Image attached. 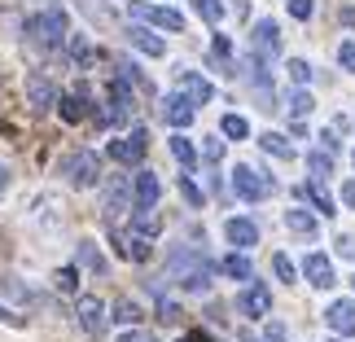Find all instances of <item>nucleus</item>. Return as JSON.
<instances>
[{"label": "nucleus", "mask_w": 355, "mask_h": 342, "mask_svg": "<svg viewBox=\"0 0 355 342\" xmlns=\"http://www.w3.org/2000/svg\"><path fill=\"white\" fill-rule=\"evenodd\" d=\"M167 277L180 285V290H189V294H207V290H211V264H207L198 250H189V246L171 250V259H167Z\"/></svg>", "instance_id": "obj_1"}, {"label": "nucleus", "mask_w": 355, "mask_h": 342, "mask_svg": "<svg viewBox=\"0 0 355 342\" xmlns=\"http://www.w3.org/2000/svg\"><path fill=\"white\" fill-rule=\"evenodd\" d=\"M26 40H31V44H40L44 53L66 49V40H71V18H66V9L31 13V18H26Z\"/></svg>", "instance_id": "obj_2"}, {"label": "nucleus", "mask_w": 355, "mask_h": 342, "mask_svg": "<svg viewBox=\"0 0 355 342\" xmlns=\"http://www.w3.org/2000/svg\"><path fill=\"white\" fill-rule=\"evenodd\" d=\"M62 176L71 189H97L101 185V158L92 149H75V154L62 158Z\"/></svg>", "instance_id": "obj_3"}, {"label": "nucleus", "mask_w": 355, "mask_h": 342, "mask_svg": "<svg viewBox=\"0 0 355 342\" xmlns=\"http://www.w3.org/2000/svg\"><path fill=\"white\" fill-rule=\"evenodd\" d=\"M228 185H233V194H237L241 202H250V207H254V202H263V198L272 194V189H277V180H268V176H259L254 167H237V171H233V180H228Z\"/></svg>", "instance_id": "obj_4"}, {"label": "nucleus", "mask_w": 355, "mask_h": 342, "mask_svg": "<svg viewBox=\"0 0 355 342\" xmlns=\"http://www.w3.org/2000/svg\"><path fill=\"white\" fill-rule=\"evenodd\" d=\"M250 53L259 62H272L281 53V26L272 22V18H259L254 22V31H250Z\"/></svg>", "instance_id": "obj_5"}, {"label": "nucleus", "mask_w": 355, "mask_h": 342, "mask_svg": "<svg viewBox=\"0 0 355 342\" xmlns=\"http://www.w3.org/2000/svg\"><path fill=\"white\" fill-rule=\"evenodd\" d=\"M75 316H79V330H84L88 338H101L105 334V325H110V307L101 303V298H79V307H75Z\"/></svg>", "instance_id": "obj_6"}, {"label": "nucleus", "mask_w": 355, "mask_h": 342, "mask_svg": "<svg viewBox=\"0 0 355 342\" xmlns=\"http://www.w3.org/2000/svg\"><path fill=\"white\" fill-rule=\"evenodd\" d=\"M132 18L158 26V31H167V35H180L184 31V18L175 9H167V5H132Z\"/></svg>", "instance_id": "obj_7"}, {"label": "nucleus", "mask_w": 355, "mask_h": 342, "mask_svg": "<svg viewBox=\"0 0 355 342\" xmlns=\"http://www.w3.org/2000/svg\"><path fill=\"white\" fill-rule=\"evenodd\" d=\"M237 311H241L245 320H263L268 311H272V290H268V285H259V281H250L241 290V298H237Z\"/></svg>", "instance_id": "obj_8"}, {"label": "nucleus", "mask_w": 355, "mask_h": 342, "mask_svg": "<svg viewBox=\"0 0 355 342\" xmlns=\"http://www.w3.org/2000/svg\"><path fill=\"white\" fill-rule=\"evenodd\" d=\"M158 194H162V185H158V176L141 167L136 171V180H132V202H136V211H154L158 207Z\"/></svg>", "instance_id": "obj_9"}, {"label": "nucleus", "mask_w": 355, "mask_h": 342, "mask_svg": "<svg viewBox=\"0 0 355 342\" xmlns=\"http://www.w3.org/2000/svg\"><path fill=\"white\" fill-rule=\"evenodd\" d=\"M303 277L316 285V290H334V281H338L334 259H329V255H320V250H311V255L303 259Z\"/></svg>", "instance_id": "obj_10"}, {"label": "nucleus", "mask_w": 355, "mask_h": 342, "mask_svg": "<svg viewBox=\"0 0 355 342\" xmlns=\"http://www.w3.org/2000/svg\"><path fill=\"white\" fill-rule=\"evenodd\" d=\"M193 114H198V105L189 101L180 88L167 92V101H162V119H167L171 128H189V123H193Z\"/></svg>", "instance_id": "obj_11"}, {"label": "nucleus", "mask_w": 355, "mask_h": 342, "mask_svg": "<svg viewBox=\"0 0 355 342\" xmlns=\"http://www.w3.org/2000/svg\"><path fill=\"white\" fill-rule=\"evenodd\" d=\"M324 320H329V330L338 338H355V303H351V298L329 303V307H324Z\"/></svg>", "instance_id": "obj_12"}, {"label": "nucleus", "mask_w": 355, "mask_h": 342, "mask_svg": "<svg viewBox=\"0 0 355 342\" xmlns=\"http://www.w3.org/2000/svg\"><path fill=\"white\" fill-rule=\"evenodd\" d=\"M141 154H145V128H136L132 136H119V141H110V158L123 162V167L141 162Z\"/></svg>", "instance_id": "obj_13"}, {"label": "nucleus", "mask_w": 355, "mask_h": 342, "mask_svg": "<svg viewBox=\"0 0 355 342\" xmlns=\"http://www.w3.org/2000/svg\"><path fill=\"white\" fill-rule=\"evenodd\" d=\"M175 79H180V92H184V97L193 101V105H207V101H215V84H211L207 75L180 71V75H175Z\"/></svg>", "instance_id": "obj_14"}, {"label": "nucleus", "mask_w": 355, "mask_h": 342, "mask_svg": "<svg viewBox=\"0 0 355 342\" xmlns=\"http://www.w3.org/2000/svg\"><path fill=\"white\" fill-rule=\"evenodd\" d=\"M26 101H31V114H49L53 101H58V92H53V84L44 75H31L26 79Z\"/></svg>", "instance_id": "obj_15"}, {"label": "nucleus", "mask_w": 355, "mask_h": 342, "mask_svg": "<svg viewBox=\"0 0 355 342\" xmlns=\"http://www.w3.org/2000/svg\"><path fill=\"white\" fill-rule=\"evenodd\" d=\"M224 237L233 241V250H250V246L259 241V224L245 220V215H233V220L224 224Z\"/></svg>", "instance_id": "obj_16"}, {"label": "nucleus", "mask_w": 355, "mask_h": 342, "mask_svg": "<svg viewBox=\"0 0 355 342\" xmlns=\"http://www.w3.org/2000/svg\"><path fill=\"white\" fill-rule=\"evenodd\" d=\"M128 194H132V185L128 180H110L105 185V220H119L123 211H136V202H128Z\"/></svg>", "instance_id": "obj_17"}, {"label": "nucleus", "mask_w": 355, "mask_h": 342, "mask_svg": "<svg viewBox=\"0 0 355 342\" xmlns=\"http://www.w3.org/2000/svg\"><path fill=\"white\" fill-rule=\"evenodd\" d=\"M298 198L311 202V207H316V215H334V211H338V202L329 198V189H324L320 180H303V185H298Z\"/></svg>", "instance_id": "obj_18"}, {"label": "nucleus", "mask_w": 355, "mask_h": 342, "mask_svg": "<svg viewBox=\"0 0 355 342\" xmlns=\"http://www.w3.org/2000/svg\"><path fill=\"white\" fill-rule=\"evenodd\" d=\"M128 44L141 49L145 58H162V53H167V40L154 35V31H145V26H132V31H128Z\"/></svg>", "instance_id": "obj_19"}, {"label": "nucleus", "mask_w": 355, "mask_h": 342, "mask_svg": "<svg viewBox=\"0 0 355 342\" xmlns=\"http://www.w3.org/2000/svg\"><path fill=\"white\" fill-rule=\"evenodd\" d=\"M285 228L298 232V237H316V232H320V220H316V211L290 207V211H285Z\"/></svg>", "instance_id": "obj_20"}, {"label": "nucleus", "mask_w": 355, "mask_h": 342, "mask_svg": "<svg viewBox=\"0 0 355 342\" xmlns=\"http://www.w3.org/2000/svg\"><path fill=\"white\" fill-rule=\"evenodd\" d=\"M58 110H62V119H66V123H79V119L92 110V105H88L84 92H62V97H58Z\"/></svg>", "instance_id": "obj_21"}, {"label": "nucleus", "mask_w": 355, "mask_h": 342, "mask_svg": "<svg viewBox=\"0 0 355 342\" xmlns=\"http://www.w3.org/2000/svg\"><path fill=\"white\" fill-rule=\"evenodd\" d=\"M79 264H84L88 272H97V277H105V268H110V264H105V255H101V246L92 241V237L79 241Z\"/></svg>", "instance_id": "obj_22"}, {"label": "nucleus", "mask_w": 355, "mask_h": 342, "mask_svg": "<svg viewBox=\"0 0 355 342\" xmlns=\"http://www.w3.org/2000/svg\"><path fill=\"white\" fill-rule=\"evenodd\" d=\"M119 255L132 259V264H141V259H149V237H145V232H128V237H119Z\"/></svg>", "instance_id": "obj_23"}, {"label": "nucleus", "mask_w": 355, "mask_h": 342, "mask_svg": "<svg viewBox=\"0 0 355 342\" xmlns=\"http://www.w3.org/2000/svg\"><path fill=\"white\" fill-rule=\"evenodd\" d=\"M259 145H263V154H268V158H281V162H290V158H294V145H290V136H281V132H268V136H259Z\"/></svg>", "instance_id": "obj_24"}, {"label": "nucleus", "mask_w": 355, "mask_h": 342, "mask_svg": "<svg viewBox=\"0 0 355 342\" xmlns=\"http://www.w3.org/2000/svg\"><path fill=\"white\" fill-rule=\"evenodd\" d=\"M233 281H250L254 277V268H250V259H245V250H233V255H224V264H220Z\"/></svg>", "instance_id": "obj_25"}, {"label": "nucleus", "mask_w": 355, "mask_h": 342, "mask_svg": "<svg viewBox=\"0 0 355 342\" xmlns=\"http://www.w3.org/2000/svg\"><path fill=\"white\" fill-rule=\"evenodd\" d=\"M307 171H311V180H329V176H334V158L329 154H324V149H311V154H307Z\"/></svg>", "instance_id": "obj_26"}, {"label": "nucleus", "mask_w": 355, "mask_h": 342, "mask_svg": "<svg viewBox=\"0 0 355 342\" xmlns=\"http://www.w3.org/2000/svg\"><path fill=\"white\" fill-rule=\"evenodd\" d=\"M189 5H193V13L202 22H211V26L224 22V0H189Z\"/></svg>", "instance_id": "obj_27"}, {"label": "nucleus", "mask_w": 355, "mask_h": 342, "mask_svg": "<svg viewBox=\"0 0 355 342\" xmlns=\"http://www.w3.org/2000/svg\"><path fill=\"white\" fill-rule=\"evenodd\" d=\"M171 154L180 158V167H184V171H193V167H198V149H193V141H189V136H171Z\"/></svg>", "instance_id": "obj_28"}, {"label": "nucleus", "mask_w": 355, "mask_h": 342, "mask_svg": "<svg viewBox=\"0 0 355 342\" xmlns=\"http://www.w3.org/2000/svg\"><path fill=\"white\" fill-rule=\"evenodd\" d=\"M285 110H290L294 119H303V114L316 110V101H311V92H307V88H294L290 97H285Z\"/></svg>", "instance_id": "obj_29"}, {"label": "nucleus", "mask_w": 355, "mask_h": 342, "mask_svg": "<svg viewBox=\"0 0 355 342\" xmlns=\"http://www.w3.org/2000/svg\"><path fill=\"white\" fill-rule=\"evenodd\" d=\"M220 132L228 136V141H245V136H250V119H245V114H224Z\"/></svg>", "instance_id": "obj_30"}, {"label": "nucleus", "mask_w": 355, "mask_h": 342, "mask_svg": "<svg viewBox=\"0 0 355 342\" xmlns=\"http://www.w3.org/2000/svg\"><path fill=\"white\" fill-rule=\"evenodd\" d=\"M66 49H71L75 66H88V62H92V44H88V35H84V31H71V40H66Z\"/></svg>", "instance_id": "obj_31"}, {"label": "nucleus", "mask_w": 355, "mask_h": 342, "mask_svg": "<svg viewBox=\"0 0 355 342\" xmlns=\"http://www.w3.org/2000/svg\"><path fill=\"white\" fill-rule=\"evenodd\" d=\"M110 320H119V325H136V320H141V303H132V298H119L114 311H110Z\"/></svg>", "instance_id": "obj_32"}, {"label": "nucleus", "mask_w": 355, "mask_h": 342, "mask_svg": "<svg viewBox=\"0 0 355 342\" xmlns=\"http://www.w3.org/2000/svg\"><path fill=\"white\" fill-rule=\"evenodd\" d=\"M132 224H136V232H145V237H158V215L154 211H132Z\"/></svg>", "instance_id": "obj_33"}, {"label": "nucleus", "mask_w": 355, "mask_h": 342, "mask_svg": "<svg viewBox=\"0 0 355 342\" xmlns=\"http://www.w3.org/2000/svg\"><path fill=\"white\" fill-rule=\"evenodd\" d=\"M272 272H277V281H281V285H294V281H298V272H294V264H290V255H272Z\"/></svg>", "instance_id": "obj_34"}, {"label": "nucleus", "mask_w": 355, "mask_h": 342, "mask_svg": "<svg viewBox=\"0 0 355 342\" xmlns=\"http://www.w3.org/2000/svg\"><path fill=\"white\" fill-rule=\"evenodd\" d=\"M53 285H58L62 294H75V290H79V268H58V277H53Z\"/></svg>", "instance_id": "obj_35"}, {"label": "nucleus", "mask_w": 355, "mask_h": 342, "mask_svg": "<svg viewBox=\"0 0 355 342\" xmlns=\"http://www.w3.org/2000/svg\"><path fill=\"white\" fill-rule=\"evenodd\" d=\"M311 75H316V71H311V62H303V58H294V62H290V79H294V88H307V84H311Z\"/></svg>", "instance_id": "obj_36"}, {"label": "nucleus", "mask_w": 355, "mask_h": 342, "mask_svg": "<svg viewBox=\"0 0 355 342\" xmlns=\"http://www.w3.org/2000/svg\"><path fill=\"white\" fill-rule=\"evenodd\" d=\"M338 66H343L347 75H355V40H343V44H338Z\"/></svg>", "instance_id": "obj_37"}, {"label": "nucleus", "mask_w": 355, "mask_h": 342, "mask_svg": "<svg viewBox=\"0 0 355 342\" xmlns=\"http://www.w3.org/2000/svg\"><path fill=\"white\" fill-rule=\"evenodd\" d=\"M202 158H207V162H220L224 158V136H207V141H202Z\"/></svg>", "instance_id": "obj_38"}, {"label": "nucleus", "mask_w": 355, "mask_h": 342, "mask_svg": "<svg viewBox=\"0 0 355 342\" xmlns=\"http://www.w3.org/2000/svg\"><path fill=\"white\" fill-rule=\"evenodd\" d=\"M311 13H316V0H290V18H298V22H307Z\"/></svg>", "instance_id": "obj_39"}, {"label": "nucleus", "mask_w": 355, "mask_h": 342, "mask_svg": "<svg viewBox=\"0 0 355 342\" xmlns=\"http://www.w3.org/2000/svg\"><path fill=\"white\" fill-rule=\"evenodd\" d=\"M180 194H184V202H189V207H202V189H198L193 180H189V176L180 180Z\"/></svg>", "instance_id": "obj_40"}, {"label": "nucleus", "mask_w": 355, "mask_h": 342, "mask_svg": "<svg viewBox=\"0 0 355 342\" xmlns=\"http://www.w3.org/2000/svg\"><path fill=\"white\" fill-rule=\"evenodd\" d=\"M263 342H285V325H281V320H272L268 330H263Z\"/></svg>", "instance_id": "obj_41"}, {"label": "nucleus", "mask_w": 355, "mask_h": 342, "mask_svg": "<svg viewBox=\"0 0 355 342\" xmlns=\"http://www.w3.org/2000/svg\"><path fill=\"white\" fill-rule=\"evenodd\" d=\"M320 145H324V154H334V149H338V145H343V141H338V132L329 128V132H320Z\"/></svg>", "instance_id": "obj_42"}, {"label": "nucleus", "mask_w": 355, "mask_h": 342, "mask_svg": "<svg viewBox=\"0 0 355 342\" xmlns=\"http://www.w3.org/2000/svg\"><path fill=\"white\" fill-rule=\"evenodd\" d=\"M119 342H158V338H149V334H141V330H136V325H132V330H128V334H123Z\"/></svg>", "instance_id": "obj_43"}, {"label": "nucleus", "mask_w": 355, "mask_h": 342, "mask_svg": "<svg viewBox=\"0 0 355 342\" xmlns=\"http://www.w3.org/2000/svg\"><path fill=\"white\" fill-rule=\"evenodd\" d=\"M343 202L355 211V180H343Z\"/></svg>", "instance_id": "obj_44"}, {"label": "nucleus", "mask_w": 355, "mask_h": 342, "mask_svg": "<svg viewBox=\"0 0 355 342\" xmlns=\"http://www.w3.org/2000/svg\"><path fill=\"white\" fill-rule=\"evenodd\" d=\"M338 250H343V255H351V259H355V237H338Z\"/></svg>", "instance_id": "obj_45"}, {"label": "nucleus", "mask_w": 355, "mask_h": 342, "mask_svg": "<svg viewBox=\"0 0 355 342\" xmlns=\"http://www.w3.org/2000/svg\"><path fill=\"white\" fill-rule=\"evenodd\" d=\"M5 185H9V167L0 162V194H5Z\"/></svg>", "instance_id": "obj_46"}, {"label": "nucleus", "mask_w": 355, "mask_h": 342, "mask_svg": "<svg viewBox=\"0 0 355 342\" xmlns=\"http://www.w3.org/2000/svg\"><path fill=\"white\" fill-rule=\"evenodd\" d=\"M343 22H347V26H355V9H351V5L343 9Z\"/></svg>", "instance_id": "obj_47"}, {"label": "nucleus", "mask_w": 355, "mask_h": 342, "mask_svg": "<svg viewBox=\"0 0 355 342\" xmlns=\"http://www.w3.org/2000/svg\"><path fill=\"white\" fill-rule=\"evenodd\" d=\"M184 342H211V338H207V334H189Z\"/></svg>", "instance_id": "obj_48"}, {"label": "nucleus", "mask_w": 355, "mask_h": 342, "mask_svg": "<svg viewBox=\"0 0 355 342\" xmlns=\"http://www.w3.org/2000/svg\"><path fill=\"white\" fill-rule=\"evenodd\" d=\"M334 342H343V338H334Z\"/></svg>", "instance_id": "obj_49"}, {"label": "nucleus", "mask_w": 355, "mask_h": 342, "mask_svg": "<svg viewBox=\"0 0 355 342\" xmlns=\"http://www.w3.org/2000/svg\"><path fill=\"white\" fill-rule=\"evenodd\" d=\"M351 162H355V154H351Z\"/></svg>", "instance_id": "obj_50"}, {"label": "nucleus", "mask_w": 355, "mask_h": 342, "mask_svg": "<svg viewBox=\"0 0 355 342\" xmlns=\"http://www.w3.org/2000/svg\"><path fill=\"white\" fill-rule=\"evenodd\" d=\"M351 285H355V277H351Z\"/></svg>", "instance_id": "obj_51"}]
</instances>
